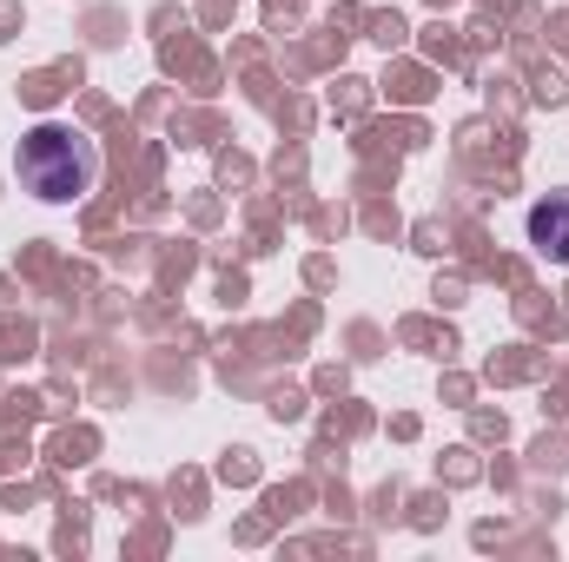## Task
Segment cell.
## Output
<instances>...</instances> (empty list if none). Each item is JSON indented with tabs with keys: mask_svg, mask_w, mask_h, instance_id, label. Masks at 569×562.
I'll return each mask as SVG.
<instances>
[{
	"mask_svg": "<svg viewBox=\"0 0 569 562\" xmlns=\"http://www.w3.org/2000/svg\"><path fill=\"white\" fill-rule=\"evenodd\" d=\"M93 145L80 140L73 127H33L27 140H20V179L40 192V199H53V205H67V199H80L87 185H93Z\"/></svg>",
	"mask_w": 569,
	"mask_h": 562,
	"instance_id": "1",
	"label": "cell"
},
{
	"mask_svg": "<svg viewBox=\"0 0 569 562\" xmlns=\"http://www.w3.org/2000/svg\"><path fill=\"white\" fill-rule=\"evenodd\" d=\"M530 245L550 265H569V192H550L543 205H530Z\"/></svg>",
	"mask_w": 569,
	"mask_h": 562,
	"instance_id": "2",
	"label": "cell"
}]
</instances>
